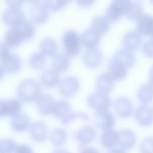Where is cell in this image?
Listing matches in <instances>:
<instances>
[{"mask_svg": "<svg viewBox=\"0 0 153 153\" xmlns=\"http://www.w3.org/2000/svg\"><path fill=\"white\" fill-rule=\"evenodd\" d=\"M41 88L39 82L30 78L22 79L17 88L18 97L23 102L35 101L41 93Z\"/></svg>", "mask_w": 153, "mask_h": 153, "instance_id": "1", "label": "cell"}, {"mask_svg": "<svg viewBox=\"0 0 153 153\" xmlns=\"http://www.w3.org/2000/svg\"><path fill=\"white\" fill-rule=\"evenodd\" d=\"M62 45L65 54L70 56H75L80 51L81 41L79 35L74 30L65 31L62 38Z\"/></svg>", "mask_w": 153, "mask_h": 153, "instance_id": "2", "label": "cell"}, {"mask_svg": "<svg viewBox=\"0 0 153 153\" xmlns=\"http://www.w3.org/2000/svg\"><path fill=\"white\" fill-rule=\"evenodd\" d=\"M131 2V1L128 0H115L112 1L106 9L105 17L109 21L118 20L121 16L126 14Z\"/></svg>", "mask_w": 153, "mask_h": 153, "instance_id": "3", "label": "cell"}, {"mask_svg": "<svg viewBox=\"0 0 153 153\" xmlns=\"http://www.w3.org/2000/svg\"><path fill=\"white\" fill-rule=\"evenodd\" d=\"M88 105L98 111L107 110L111 105V99L106 94L100 92H93L87 97Z\"/></svg>", "mask_w": 153, "mask_h": 153, "instance_id": "4", "label": "cell"}, {"mask_svg": "<svg viewBox=\"0 0 153 153\" xmlns=\"http://www.w3.org/2000/svg\"><path fill=\"white\" fill-rule=\"evenodd\" d=\"M79 81L74 76L63 77L58 84L59 92L63 96L70 97L74 95L79 88Z\"/></svg>", "mask_w": 153, "mask_h": 153, "instance_id": "5", "label": "cell"}, {"mask_svg": "<svg viewBox=\"0 0 153 153\" xmlns=\"http://www.w3.org/2000/svg\"><path fill=\"white\" fill-rule=\"evenodd\" d=\"M2 20L7 25L16 27L26 20L25 13L20 8H10L2 14Z\"/></svg>", "mask_w": 153, "mask_h": 153, "instance_id": "6", "label": "cell"}, {"mask_svg": "<svg viewBox=\"0 0 153 153\" xmlns=\"http://www.w3.org/2000/svg\"><path fill=\"white\" fill-rule=\"evenodd\" d=\"M94 122L97 127L105 131L112 129L115 118L114 114L108 110L98 111L94 115Z\"/></svg>", "mask_w": 153, "mask_h": 153, "instance_id": "7", "label": "cell"}, {"mask_svg": "<svg viewBox=\"0 0 153 153\" xmlns=\"http://www.w3.org/2000/svg\"><path fill=\"white\" fill-rule=\"evenodd\" d=\"M29 135L32 140L37 143L44 142L48 136V128L42 121L33 122L29 127Z\"/></svg>", "mask_w": 153, "mask_h": 153, "instance_id": "8", "label": "cell"}, {"mask_svg": "<svg viewBox=\"0 0 153 153\" xmlns=\"http://www.w3.org/2000/svg\"><path fill=\"white\" fill-rule=\"evenodd\" d=\"M21 108V103L17 99H0V118L13 117L20 112Z\"/></svg>", "mask_w": 153, "mask_h": 153, "instance_id": "9", "label": "cell"}, {"mask_svg": "<svg viewBox=\"0 0 153 153\" xmlns=\"http://www.w3.org/2000/svg\"><path fill=\"white\" fill-rule=\"evenodd\" d=\"M31 5L30 14L32 21L37 24L45 23L48 17V10L43 3L38 1H33Z\"/></svg>", "mask_w": 153, "mask_h": 153, "instance_id": "10", "label": "cell"}, {"mask_svg": "<svg viewBox=\"0 0 153 153\" xmlns=\"http://www.w3.org/2000/svg\"><path fill=\"white\" fill-rule=\"evenodd\" d=\"M114 108L116 114L121 117L130 116L133 110L131 100L126 96L118 97L114 102Z\"/></svg>", "mask_w": 153, "mask_h": 153, "instance_id": "11", "label": "cell"}, {"mask_svg": "<svg viewBox=\"0 0 153 153\" xmlns=\"http://www.w3.org/2000/svg\"><path fill=\"white\" fill-rule=\"evenodd\" d=\"M134 117L139 124L143 126H149L152 121V109L147 105H140L135 109Z\"/></svg>", "mask_w": 153, "mask_h": 153, "instance_id": "12", "label": "cell"}, {"mask_svg": "<svg viewBox=\"0 0 153 153\" xmlns=\"http://www.w3.org/2000/svg\"><path fill=\"white\" fill-rule=\"evenodd\" d=\"M76 140L81 145H87L92 142L96 136V130L91 126H84L74 134Z\"/></svg>", "mask_w": 153, "mask_h": 153, "instance_id": "13", "label": "cell"}, {"mask_svg": "<svg viewBox=\"0 0 153 153\" xmlns=\"http://www.w3.org/2000/svg\"><path fill=\"white\" fill-rule=\"evenodd\" d=\"M108 73L114 79H122L127 73V68L118 60L112 56L107 62Z\"/></svg>", "mask_w": 153, "mask_h": 153, "instance_id": "14", "label": "cell"}, {"mask_svg": "<svg viewBox=\"0 0 153 153\" xmlns=\"http://www.w3.org/2000/svg\"><path fill=\"white\" fill-rule=\"evenodd\" d=\"M118 144L124 150L131 149L136 143L135 133L131 129L124 128L118 131Z\"/></svg>", "mask_w": 153, "mask_h": 153, "instance_id": "15", "label": "cell"}, {"mask_svg": "<svg viewBox=\"0 0 153 153\" xmlns=\"http://www.w3.org/2000/svg\"><path fill=\"white\" fill-rule=\"evenodd\" d=\"M142 42V35L136 30H130L124 33L122 43L125 48L129 50L137 49Z\"/></svg>", "mask_w": 153, "mask_h": 153, "instance_id": "16", "label": "cell"}, {"mask_svg": "<svg viewBox=\"0 0 153 153\" xmlns=\"http://www.w3.org/2000/svg\"><path fill=\"white\" fill-rule=\"evenodd\" d=\"M22 62L20 57L16 54H9L3 59L1 60L0 65L5 71L9 73H16L22 67Z\"/></svg>", "mask_w": 153, "mask_h": 153, "instance_id": "17", "label": "cell"}, {"mask_svg": "<svg viewBox=\"0 0 153 153\" xmlns=\"http://www.w3.org/2000/svg\"><path fill=\"white\" fill-rule=\"evenodd\" d=\"M10 124L13 131L21 133L29 127L30 118L27 114L19 112L11 117Z\"/></svg>", "mask_w": 153, "mask_h": 153, "instance_id": "18", "label": "cell"}, {"mask_svg": "<svg viewBox=\"0 0 153 153\" xmlns=\"http://www.w3.org/2000/svg\"><path fill=\"white\" fill-rule=\"evenodd\" d=\"M102 59V53L97 48H88L83 54V62L86 66L94 68L98 66Z\"/></svg>", "mask_w": 153, "mask_h": 153, "instance_id": "19", "label": "cell"}, {"mask_svg": "<svg viewBox=\"0 0 153 153\" xmlns=\"http://www.w3.org/2000/svg\"><path fill=\"white\" fill-rule=\"evenodd\" d=\"M79 38L81 44L88 49L96 48L100 41V35L91 28L84 30Z\"/></svg>", "mask_w": 153, "mask_h": 153, "instance_id": "20", "label": "cell"}, {"mask_svg": "<svg viewBox=\"0 0 153 153\" xmlns=\"http://www.w3.org/2000/svg\"><path fill=\"white\" fill-rule=\"evenodd\" d=\"M114 78L108 72L100 74L96 80V87L98 92L106 94L114 87Z\"/></svg>", "mask_w": 153, "mask_h": 153, "instance_id": "21", "label": "cell"}, {"mask_svg": "<svg viewBox=\"0 0 153 153\" xmlns=\"http://www.w3.org/2000/svg\"><path fill=\"white\" fill-rule=\"evenodd\" d=\"M54 102L53 97L50 94L45 93H41L35 100L38 110L43 115L51 113Z\"/></svg>", "mask_w": 153, "mask_h": 153, "instance_id": "22", "label": "cell"}, {"mask_svg": "<svg viewBox=\"0 0 153 153\" xmlns=\"http://www.w3.org/2000/svg\"><path fill=\"white\" fill-rule=\"evenodd\" d=\"M137 31L143 35H151L152 30V17L149 14L143 13L137 19Z\"/></svg>", "mask_w": 153, "mask_h": 153, "instance_id": "23", "label": "cell"}, {"mask_svg": "<svg viewBox=\"0 0 153 153\" xmlns=\"http://www.w3.org/2000/svg\"><path fill=\"white\" fill-rule=\"evenodd\" d=\"M112 56L121 62L127 69L133 67L136 60L133 53L131 50L125 48L118 49Z\"/></svg>", "mask_w": 153, "mask_h": 153, "instance_id": "24", "label": "cell"}, {"mask_svg": "<svg viewBox=\"0 0 153 153\" xmlns=\"http://www.w3.org/2000/svg\"><path fill=\"white\" fill-rule=\"evenodd\" d=\"M118 131L109 129L103 131L100 137L101 145L108 149H112L118 144Z\"/></svg>", "mask_w": 153, "mask_h": 153, "instance_id": "25", "label": "cell"}, {"mask_svg": "<svg viewBox=\"0 0 153 153\" xmlns=\"http://www.w3.org/2000/svg\"><path fill=\"white\" fill-rule=\"evenodd\" d=\"M39 81L45 87H53L59 81V74L53 69H45L39 76Z\"/></svg>", "mask_w": 153, "mask_h": 153, "instance_id": "26", "label": "cell"}, {"mask_svg": "<svg viewBox=\"0 0 153 153\" xmlns=\"http://www.w3.org/2000/svg\"><path fill=\"white\" fill-rule=\"evenodd\" d=\"M69 59L68 56L64 53H57L52 57V66L53 69L58 72L65 71L69 66Z\"/></svg>", "mask_w": 153, "mask_h": 153, "instance_id": "27", "label": "cell"}, {"mask_svg": "<svg viewBox=\"0 0 153 153\" xmlns=\"http://www.w3.org/2000/svg\"><path fill=\"white\" fill-rule=\"evenodd\" d=\"M40 53L44 56H53L56 53L57 44L56 41L50 37L43 38L39 45Z\"/></svg>", "mask_w": 153, "mask_h": 153, "instance_id": "28", "label": "cell"}, {"mask_svg": "<svg viewBox=\"0 0 153 153\" xmlns=\"http://www.w3.org/2000/svg\"><path fill=\"white\" fill-rule=\"evenodd\" d=\"M91 29L94 30L100 35L105 33L109 29L110 23L107 18L102 15L95 16L91 21Z\"/></svg>", "mask_w": 153, "mask_h": 153, "instance_id": "29", "label": "cell"}, {"mask_svg": "<svg viewBox=\"0 0 153 153\" xmlns=\"http://www.w3.org/2000/svg\"><path fill=\"white\" fill-rule=\"evenodd\" d=\"M71 111L69 103L66 100L59 99L54 102L51 114L55 117L62 120Z\"/></svg>", "mask_w": 153, "mask_h": 153, "instance_id": "30", "label": "cell"}, {"mask_svg": "<svg viewBox=\"0 0 153 153\" xmlns=\"http://www.w3.org/2000/svg\"><path fill=\"white\" fill-rule=\"evenodd\" d=\"M4 41L8 47H16L21 44L23 39L18 30L15 27H13L5 32Z\"/></svg>", "mask_w": 153, "mask_h": 153, "instance_id": "31", "label": "cell"}, {"mask_svg": "<svg viewBox=\"0 0 153 153\" xmlns=\"http://www.w3.org/2000/svg\"><path fill=\"white\" fill-rule=\"evenodd\" d=\"M68 138L66 130L62 128H55L50 133V140L51 143L56 146H60L65 144Z\"/></svg>", "mask_w": 153, "mask_h": 153, "instance_id": "32", "label": "cell"}, {"mask_svg": "<svg viewBox=\"0 0 153 153\" xmlns=\"http://www.w3.org/2000/svg\"><path fill=\"white\" fill-rule=\"evenodd\" d=\"M15 27L18 30L23 40L31 38L35 33V27L33 23L29 20H25Z\"/></svg>", "mask_w": 153, "mask_h": 153, "instance_id": "33", "label": "cell"}, {"mask_svg": "<svg viewBox=\"0 0 153 153\" xmlns=\"http://www.w3.org/2000/svg\"><path fill=\"white\" fill-rule=\"evenodd\" d=\"M137 97L143 103H147L151 101L152 98V87L149 83L141 85L137 91Z\"/></svg>", "mask_w": 153, "mask_h": 153, "instance_id": "34", "label": "cell"}, {"mask_svg": "<svg viewBox=\"0 0 153 153\" xmlns=\"http://www.w3.org/2000/svg\"><path fill=\"white\" fill-rule=\"evenodd\" d=\"M143 14V6L140 2L131 1L130 7L125 14L127 18L131 20L137 19Z\"/></svg>", "mask_w": 153, "mask_h": 153, "instance_id": "35", "label": "cell"}, {"mask_svg": "<svg viewBox=\"0 0 153 153\" xmlns=\"http://www.w3.org/2000/svg\"><path fill=\"white\" fill-rule=\"evenodd\" d=\"M45 56L39 51L33 53L29 57L28 63L33 69H40L45 63Z\"/></svg>", "mask_w": 153, "mask_h": 153, "instance_id": "36", "label": "cell"}, {"mask_svg": "<svg viewBox=\"0 0 153 153\" xmlns=\"http://www.w3.org/2000/svg\"><path fill=\"white\" fill-rule=\"evenodd\" d=\"M16 142L11 139L0 140V153H13L17 146Z\"/></svg>", "mask_w": 153, "mask_h": 153, "instance_id": "37", "label": "cell"}, {"mask_svg": "<svg viewBox=\"0 0 153 153\" xmlns=\"http://www.w3.org/2000/svg\"><path fill=\"white\" fill-rule=\"evenodd\" d=\"M88 118V115L84 112L71 111L63 118L60 120V121L63 124L65 125L76 118H82L87 120Z\"/></svg>", "mask_w": 153, "mask_h": 153, "instance_id": "38", "label": "cell"}, {"mask_svg": "<svg viewBox=\"0 0 153 153\" xmlns=\"http://www.w3.org/2000/svg\"><path fill=\"white\" fill-rule=\"evenodd\" d=\"M68 1L60 0H47L43 2L44 5L47 9L51 11H57L63 7Z\"/></svg>", "mask_w": 153, "mask_h": 153, "instance_id": "39", "label": "cell"}, {"mask_svg": "<svg viewBox=\"0 0 153 153\" xmlns=\"http://www.w3.org/2000/svg\"><path fill=\"white\" fill-rule=\"evenodd\" d=\"M152 137H148L145 138L140 143V149L142 152H152Z\"/></svg>", "mask_w": 153, "mask_h": 153, "instance_id": "40", "label": "cell"}, {"mask_svg": "<svg viewBox=\"0 0 153 153\" xmlns=\"http://www.w3.org/2000/svg\"><path fill=\"white\" fill-rule=\"evenodd\" d=\"M142 49L146 56L151 57L152 56V39L150 38L145 41L142 45Z\"/></svg>", "mask_w": 153, "mask_h": 153, "instance_id": "41", "label": "cell"}, {"mask_svg": "<svg viewBox=\"0 0 153 153\" xmlns=\"http://www.w3.org/2000/svg\"><path fill=\"white\" fill-rule=\"evenodd\" d=\"M14 153H34L31 147L26 144L17 145Z\"/></svg>", "mask_w": 153, "mask_h": 153, "instance_id": "42", "label": "cell"}, {"mask_svg": "<svg viewBox=\"0 0 153 153\" xmlns=\"http://www.w3.org/2000/svg\"><path fill=\"white\" fill-rule=\"evenodd\" d=\"M10 54L9 47L3 42H0V59L2 60Z\"/></svg>", "mask_w": 153, "mask_h": 153, "instance_id": "43", "label": "cell"}, {"mask_svg": "<svg viewBox=\"0 0 153 153\" xmlns=\"http://www.w3.org/2000/svg\"><path fill=\"white\" fill-rule=\"evenodd\" d=\"M24 2L23 1H7L6 3L10 8H20Z\"/></svg>", "mask_w": 153, "mask_h": 153, "instance_id": "44", "label": "cell"}, {"mask_svg": "<svg viewBox=\"0 0 153 153\" xmlns=\"http://www.w3.org/2000/svg\"><path fill=\"white\" fill-rule=\"evenodd\" d=\"M94 2L93 1H89V0H80V1H77L76 3L79 7H90V5H92V4Z\"/></svg>", "mask_w": 153, "mask_h": 153, "instance_id": "45", "label": "cell"}, {"mask_svg": "<svg viewBox=\"0 0 153 153\" xmlns=\"http://www.w3.org/2000/svg\"><path fill=\"white\" fill-rule=\"evenodd\" d=\"M80 153H99V152L93 148L85 147L81 149Z\"/></svg>", "mask_w": 153, "mask_h": 153, "instance_id": "46", "label": "cell"}, {"mask_svg": "<svg viewBox=\"0 0 153 153\" xmlns=\"http://www.w3.org/2000/svg\"><path fill=\"white\" fill-rule=\"evenodd\" d=\"M108 153H126V151L121 148H112Z\"/></svg>", "mask_w": 153, "mask_h": 153, "instance_id": "47", "label": "cell"}, {"mask_svg": "<svg viewBox=\"0 0 153 153\" xmlns=\"http://www.w3.org/2000/svg\"><path fill=\"white\" fill-rule=\"evenodd\" d=\"M51 153H71L69 151H67L66 149H57L53 151Z\"/></svg>", "mask_w": 153, "mask_h": 153, "instance_id": "48", "label": "cell"}, {"mask_svg": "<svg viewBox=\"0 0 153 153\" xmlns=\"http://www.w3.org/2000/svg\"><path fill=\"white\" fill-rule=\"evenodd\" d=\"M5 71L4 70V69L2 68V67L1 66V65H0V81L2 79L3 76H4L5 74Z\"/></svg>", "mask_w": 153, "mask_h": 153, "instance_id": "49", "label": "cell"}, {"mask_svg": "<svg viewBox=\"0 0 153 153\" xmlns=\"http://www.w3.org/2000/svg\"><path fill=\"white\" fill-rule=\"evenodd\" d=\"M142 153H149V152H142Z\"/></svg>", "mask_w": 153, "mask_h": 153, "instance_id": "50", "label": "cell"}]
</instances>
